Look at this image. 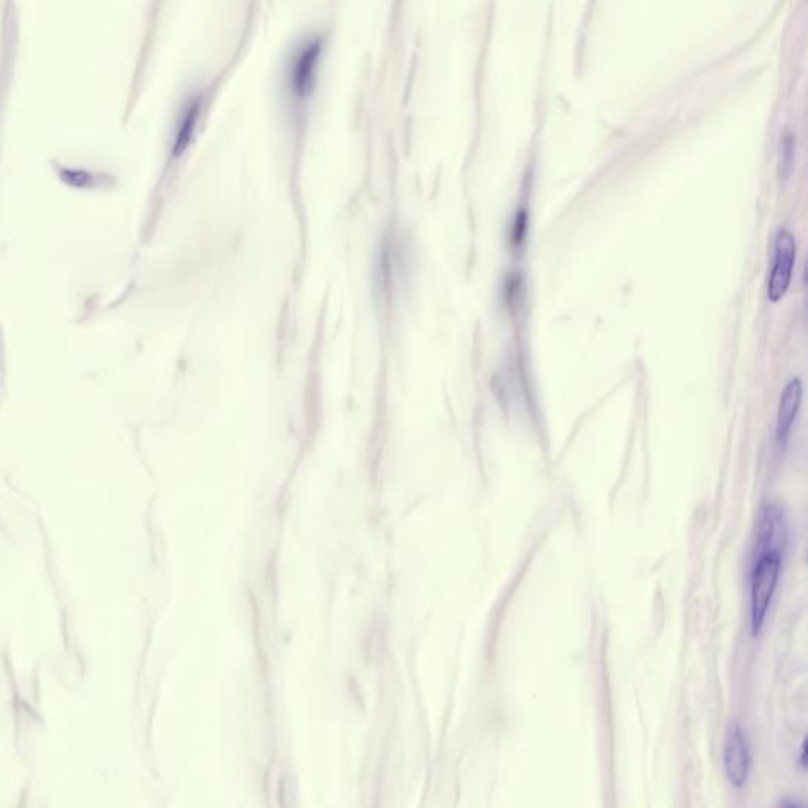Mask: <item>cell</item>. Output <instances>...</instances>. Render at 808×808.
I'll list each match as a JSON object with an SVG mask.
<instances>
[{
	"mask_svg": "<svg viewBox=\"0 0 808 808\" xmlns=\"http://www.w3.org/2000/svg\"><path fill=\"white\" fill-rule=\"evenodd\" d=\"M321 56V37L305 38L289 56L285 70V89L294 103L307 100L315 89Z\"/></svg>",
	"mask_w": 808,
	"mask_h": 808,
	"instance_id": "obj_1",
	"label": "cell"
},
{
	"mask_svg": "<svg viewBox=\"0 0 808 808\" xmlns=\"http://www.w3.org/2000/svg\"><path fill=\"white\" fill-rule=\"evenodd\" d=\"M782 551H764L756 554V562L752 570L750 583V600H752V627L758 633L763 627L772 597L779 584L782 573Z\"/></svg>",
	"mask_w": 808,
	"mask_h": 808,
	"instance_id": "obj_2",
	"label": "cell"
},
{
	"mask_svg": "<svg viewBox=\"0 0 808 808\" xmlns=\"http://www.w3.org/2000/svg\"><path fill=\"white\" fill-rule=\"evenodd\" d=\"M796 251L793 234L790 231H779L774 242V266L767 283V297L771 302L782 300L790 288Z\"/></svg>",
	"mask_w": 808,
	"mask_h": 808,
	"instance_id": "obj_3",
	"label": "cell"
},
{
	"mask_svg": "<svg viewBox=\"0 0 808 808\" xmlns=\"http://www.w3.org/2000/svg\"><path fill=\"white\" fill-rule=\"evenodd\" d=\"M750 758L749 742L742 733L739 726H734L726 739L725 753H723V764H725V774L737 788L745 785L749 779Z\"/></svg>",
	"mask_w": 808,
	"mask_h": 808,
	"instance_id": "obj_4",
	"label": "cell"
},
{
	"mask_svg": "<svg viewBox=\"0 0 808 808\" xmlns=\"http://www.w3.org/2000/svg\"><path fill=\"white\" fill-rule=\"evenodd\" d=\"M802 382L799 379L793 381L785 387L780 400L779 417H777V442L780 446H785L793 430L794 420L797 412L801 408Z\"/></svg>",
	"mask_w": 808,
	"mask_h": 808,
	"instance_id": "obj_5",
	"label": "cell"
},
{
	"mask_svg": "<svg viewBox=\"0 0 808 808\" xmlns=\"http://www.w3.org/2000/svg\"><path fill=\"white\" fill-rule=\"evenodd\" d=\"M199 113H201V97H196L195 95L191 100H188L184 113H182V119H180L179 136H177V144L180 147H185V143L190 139L191 133L195 130Z\"/></svg>",
	"mask_w": 808,
	"mask_h": 808,
	"instance_id": "obj_6",
	"label": "cell"
},
{
	"mask_svg": "<svg viewBox=\"0 0 808 808\" xmlns=\"http://www.w3.org/2000/svg\"><path fill=\"white\" fill-rule=\"evenodd\" d=\"M794 157H796V143L791 131H786L782 138V158H780V179L783 182L790 179L794 169Z\"/></svg>",
	"mask_w": 808,
	"mask_h": 808,
	"instance_id": "obj_7",
	"label": "cell"
}]
</instances>
